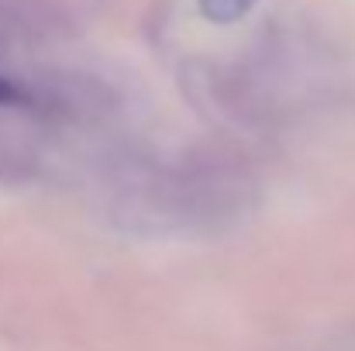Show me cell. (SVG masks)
Here are the masks:
<instances>
[{"label": "cell", "mask_w": 355, "mask_h": 351, "mask_svg": "<svg viewBox=\"0 0 355 351\" xmlns=\"http://www.w3.org/2000/svg\"><path fill=\"white\" fill-rule=\"evenodd\" d=\"M255 3H259V0H197L200 14H204L211 24H235Z\"/></svg>", "instance_id": "obj_1"}, {"label": "cell", "mask_w": 355, "mask_h": 351, "mask_svg": "<svg viewBox=\"0 0 355 351\" xmlns=\"http://www.w3.org/2000/svg\"><path fill=\"white\" fill-rule=\"evenodd\" d=\"M24 104H31V93L0 73V107H24Z\"/></svg>", "instance_id": "obj_2"}]
</instances>
